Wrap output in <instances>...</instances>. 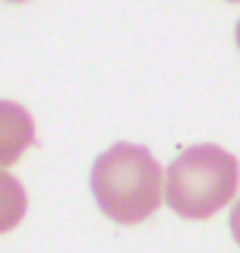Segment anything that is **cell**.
I'll return each mask as SVG.
<instances>
[{"label":"cell","instance_id":"obj_1","mask_svg":"<svg viewBox=\"0 0 240 253\" xmlns=\"http://www.w3.org/2000/svg\"><path fill=\"white\" fill-rule=\"evenodd\" d=\"M161 165L146 146L117 142L92 165V196L111 221L139 225L161 206Z\"/></svg>","mask_w":240,"mask_h":253},{"label":"cell","instance_id":"obj_2","mask_svg":"<svg viewBox=\"0 0 240 253\" xmlns=\"http://www.w3.org/2000/svg\"><path fill=\"white\" fill-rule=\"evenodd\" d=\"M237 158L221 146H193L164 174V203L180 218H212L237 193Z\"/></svg>","mask_w":240,"mask_h":253},{"label":"cell","instance_id":"obj_3","mask_svg":"<svg viewBox=\"0 0 240 253\" xmlns=\"http://www.w3.org/2000/svg\"><path fill=\"white\" fill-rule=\"evenodd\" d=\"M32 142H35L32 114L16 101H0V168L19 162Z\"/></svg>","mask_w":240,"mask_h":253},{"label":"cell","instance_id":"obj_4","mask_svg":"<svg viewBox=\"0 0 240 253\" xmlns=\"http://www.w3.org/2000/svg\"><path fill=\"white\" fill-rule=\"evenodd\" d=\"M26 190L13 174L0 171V234L13 231L26 215Z\"/></svg>","mask_w":240,"mask_h":253},{"label":"cell","instance_id":"obj_5","mask_svg":"<svg viewBox=\"0 0 240 253\" xmlns=\"http://www.w3.org/2000/svg\"><path fill=\"white\" fill-rule=\"evenodd\" d=\"M228 225H231V234H234V241L240 244V200L234 203V209H231V218H228Z\"/></svg>","mask_w":240,"mask_h":253},{"label":"cell","instance_id":"obj_6","mask_svg":"<svg viewBox=\"0 0 240 253\" xmlns=\"http://www.w3.org/2000/svg\"><path fill=\"white\" fill-rule=\"evenodd\" d=\"M237 44H240V22H237Z\"/></svg>","mask_w":240,"mask_h":253},{"label":"cell","instance_id":"obj_7","mask_svg":"<svg viewBox=\"0 0 240 253\" xmlns=\"http://www.w3.org/2000/svg\"><path fill=\"white\" fill-rule=\"evenodd\" d=\"M6 3H22V0H6Z\"/></svg>","mask_w":240,"mask_h":253},{"label":"cell","instance_id":"obj_8","mask_svg":"<svg viewBox=\"0 0 240 253\" xmlns=\"http://www.w3.org/2000/svg\"><path fill=\"white\" fill-rule=\"evenodd\" d=\"M234 3H237V0H234Z\"/></svg>","mask_w":240,"mask_h":253}]
</instances>
